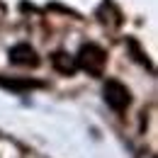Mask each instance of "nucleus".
I'll return each instance as SVG.
<instances>
[{"instance_id":"f257e3e1","label":"nucleus","mask_w":158,"mask_h":158,"mask_svg":"<svg viewBox=\"0 0 158 158\" xmlns=\"http://www.w3.org/2000/svg\"><path fill=\"white\" fill-rule=\"evenodd\" d=\"M105 61H107V56H105V51L100 49L98 44H88V46L80 49V56H78L80 68H85V71L93 73V76H100V73H102Z\"/></svg>"},{"instance_id":"f03ea898","label":"nucleus","mask_w":158,"mask_h":158,"mask_svg":"<svg viewBox=\"0 0 158 158\" xmlns=\"http://www.w3.org/2000/svg\"><path fill=\"white\" fill-rule=\"evenodd\" d=\"M105 102L114 112H124L129 107V90L119 80H107V85H105Z\"/></svg>"},{"instance_id":"7ed1b4c3","label":"nucleus","mask_w":158,"mask_h":158,"mask_svg":"<svg viewBox=\"0 0 158 158\" xmlns=\"http://www.w3.org/2000/svg\"><path fill=\"white\" fill-rule=\"evenodd\" d=\"M10 61L17 63V66H37V54H34L32 46L17 44V46H12V51H10Z\"/></svg>"},{"instance_id":"20e7f679","label":"nucleus","mask_w":158,"mask_h":158,"mask_svg":"<svg viewBox=\"0 0 158 158\" xmlns=\"http://www.w3.org/2000/svg\"><path fill=\"white\" fill-rule=\"evenodd\" d=\"M54 66H56L59 71H63V73H71V71L76 68V63L68 59L66 54H56V56H54Z\"/></svg>"}]
</instances>
